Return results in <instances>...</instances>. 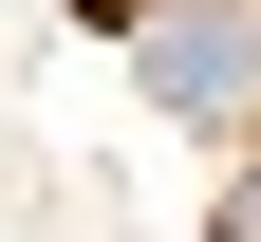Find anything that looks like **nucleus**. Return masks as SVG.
I'll use <instances>...</instances> for the list:
<instances>
[{
    "instance_id": "nucleus-1",
    "label": "nucleus",
    "mask_w": 261,
    "mask_h": 242,
    "mask_svg": "<svg viewBox=\"0 0 261 242\" xmlns=\"http://www.w3.org/2000/svg\"><path fill=\"white\" fill-rule=\"evenodd\" d=\"M149 93L168 112H243L261 93V0H168L149 19Z\"/></svg>"
},
{
    "instance_id": "nucleus-2",
    "label": "nucleus",
    "mask_w": 261,
    "mask_h": 242,
    "mask_svg": "<svg viewBox=\"0 0 261 242\" xmlns=\"http://www.w3.org/2000/svg\"><path fill=\"white\" fill-rule=\"evenodd\" d=\"M224 242H261V168H243V186H224Z\"/></svg>"
}]
</instances>
